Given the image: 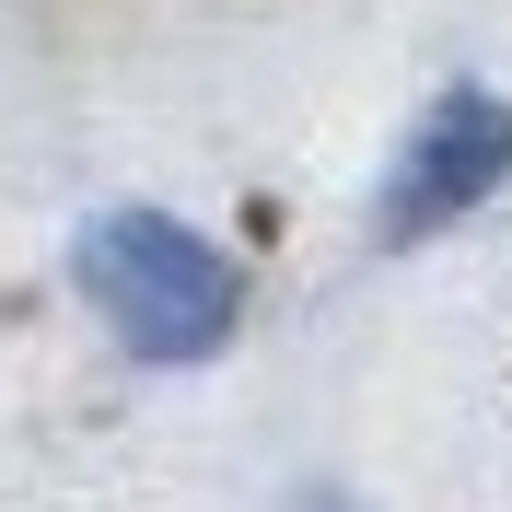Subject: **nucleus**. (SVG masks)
<instances>
[{
    "mask_svg": "<svg viewBox=\"0 0 512 512\" xmlns=\"http://www.w3.org/2000/svg\"><path fill=\"white\" fill-rule=\"evenodd\" d=\"M70 280H82V303H94L140 361H210L233 338V315H245L233 256L210 245V233H187L175 210H105V222H82Z\"/></svg>",
    "mask_w": 512,
    "mask_h": 512,
    "instance_id": "f257e3e1",
    "label": "nucleus"
},
{
    "mask_svg": "<svg viewBox=\"0 0 512 512\" xmlns=\"http://www.w3.org/2000/svg\"><path fill=\"white\" fill-rule=\"evenodd\" d=\"M512 187V105L478 94V82H454V94L419 105V128L396 140V163H384V198H373V233L384 245H419V233L466 222L478 198Z\"/></svg>",
    "mask_w": 512,
    "mask_h": 512,
    "instance_id": "f03ea898",
    "label": "nucleus"
}]
</instances>
